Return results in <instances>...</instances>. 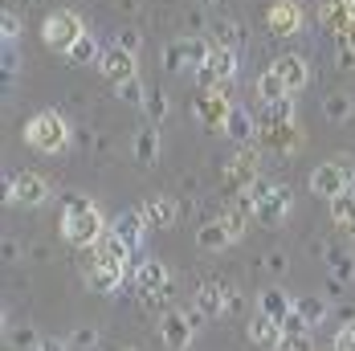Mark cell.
Here are the masks:
<instances>
[{"instance_id":"cell-17","label":"cell","mask_w":355,"mask_h":351,"mask_svg":"<svg viewBox=\"0 0 355 351\" xmlns=\"http://www.w3.org/2000/svg\"><path fill=\"white\" fill-rule=\"evenodd\" d=\"M192 327H188V318H184V311H168V315H159V339L168 343L172 351H184L188 343H192Z\"/></svg>"},{"instance_id":"cell-25","label":"cell","mask_w":355,"mask_h":351,"mask_svg":"<svg viewBox=\"0 0 355 351\" xmlns=\"http://www.w3.org/2000/svg\"><path fill=\"white\" fill-rule=\"evenodd\" d=\"M331 229H335L339 237H355V192L331 200Z\"/></svg>"},{"instance_id":"cell-50","label":"cell","mask_w":355,"mask_h":351,"mask_svg":"<svg viewBox=\"0 0 355 351\" xmlns=\"http://www.w3.org/2000/svg\"><path fill=\"white\" fill-rule=\"evenodd\" d=\"M196 4H200V8H216V0H196Z\"/></svg>"},{"instance_id":"cell-7","label":"cell","mask_w":355,"mask_h":351,"mask_svg":"<svg viewBox=\"0 0 355 351\" xmlns=\"http://www.w3.org/2000/svg\"><path fill=\"white\" fill-rule=\"evenodd\" d=\"M4 196H8V205H17V209H41V205L49 200V180L37 176V172H17L4 184Z\"/></svg>"},{"instance_id":"cell-21","label":"cell","mask_w":355,"mask_h":351,"mask_svg":"<svg viewBox=\"0 0 355 351\" xmlns=\"http://www.w3.org/2000/svg\"><path fill=\"white\" fill-rule=\"evenodd\" d=\"M225 135L237 143H257V123H253V114H249L245 106L233 103V110H229V119H225Z\"/></svg>"},{"instance_id":"cell-22","label":"cell","mask_w":355,"mask_h":351,"mask_svg":"<svg viewBox=\"0 0 355 351\" xmlns=\"http://www.w3.org/2000/svg\"><path fill=\"white\" fill-rule=\"evenodd\" d=\"M196 246L209 249V253H220V249L237 246V237H233V233H229V225L216 216V221H205V225L196 229Z\"/></svg>"},{"instance_id":"cell-36","label":"cell","mask_w":355,"mask_h":351,"mask_svg":"<svg viewBox=\"0 0 355 351\" xmlns=\"http://www.w3.org/2000/svg\"><path fill=\"white\" fill-rule=\"evenodd\" d=\"M114 94H119L127 106H143V103H147V86H143L139 78H127V82H119V86H114Z\"/></svg>"},{"instance_id":"cell-39","label":"cell","mask_w":355,"mask_h":351,"mask_svg":"<svg viewBox=\"0 0 355 351\" xmlns=\"http://www.w3.org/2000/svg\"><path fill=\"white\" fill-rule=\"evenodd\" d=\"M220 221L229 225V233H233L237 241L245 237V225H249V216H245V212H241V209H229V212H225V216H220Z\"/></svg>"},{"instance_id":"cell-18","label":"cell","mask_w":355,"mask_h":351,"mask_svg":"<svg viewBox=\"0 0 355 351\" xmlns=\"http://www.w3.org/2000/svg\"><path fill=\"white\" fill-rule=\"evenodd\" d=\"M110 233H114L119 241H127L131 249H139L143 233H147V216H143L139 209H127V212H119V216H114V225H110Z\"/></svg>"},{"instance_id":"cell-51","label":"cell","mask_w":355,"mask_h":351,"mask_svg":"<svg viewBox=\"0 0 355 351\" xmlns=\"http://www.w3.org/2000/svg\"><path fill=\"white\" fill-rule=\"evenodd\" d=\"M347 8H352V21H355V0H347Z\"/></svg>"},{"instance_id":"cell-14","label":"cell","mask_w":355,"mask_h":351,"mask_svg":"<svg viewBox=\"0 0 355 351\" xmlns=\"http://www.w3.org/2000/svg\"><path fill=\"white\" fill-rule=\"evenodd\" d=\"M245 335H249V343H253V348H266V351H278V348H282V339H286L282 323H278V318H270V315H261V311L245 323Z\"/></svg>"},{"instance_id":"cell-20","label":"cell","mask_w":355,"mask_h":351,"mask_svg":"<svg viewBox=\"0 0 355 351\" xmlns=\"http://www.w3.org/2000/svg\"><path fill=\"white\" fill-rule=\"evenodd\" d=\"M196 307L209 318L229 315V286H220V282H200V286H196Z\"/></svg>"},{"instance_id":"cell-24","label":"cell","mask_w":355,"mask_h":351,"mask_svg":"<svg viewBox=\"0 0 355 351\" xmlns=\"http://www.w3.org/2000/svg\"><path fill=\"white\" fill-rule=\"evenodd\" d=\"M257 311L282 323V318L290 315V311H294V298L286 294L282 286H270V290H261V294H257Z\"/></svg>"},{"instance_id":"cell-19","label":"cell","mask_w":355,"mask_h":351,"mask_svg":"<svg viewBox=\"0 0 355 351\" xmlns=\"http://www.w3.org/2000/svg\"><path fill=\"white\" fill-rule=\"evenodd\" d=\"M139 212L147 216V225H151V229H168V225H176L180 205L172 200V196H147V200L139 205Z\"/></svg>"},{"instance_id":"cell-26","label":"cell","mask_w":355,"mask_h":351,"mask_svg":"<svg viewBox=\"0 0 355 351\" xmlns=\"http://www.w3.org/2000/svg\"><path fill=\"white\" fill-rule=\"evenodd\" d=\"M216 41L213 37H184V58H188V74L205 70L209 66V58H213Z\"/></svg>"},{"instance_id":"cell-46","label":"cell","mask_w":355,"mask_h":351,"mask_svg":"<svg viewBox=\"0 0 355 351\" xmlns=\"http://www.w3.org/2000/svg\"><path fill=\"white\" fill-rule=\"evenodd\" d=\"M266 270H270V274H286V253L282 249H270V253H266Z\"/></svg>"},{"instance_id":"cell-29","label":"cell","mask_w":355,"mask_h":351,"mask_svg":"<svg viewBox=\"0 0 355 351\" xmlns=\"http://www.w3.org/2000/svg\"><path fill=\"white\" fill-rule=\"evenodd\" d=\"M257 99H261V106H274V103H282V99H290L286 86H282V78L274 74V66L257 74Z\"/></svg>"},{"instance_id":"cell-38","label":"cell","mask_w":355,"mask_h":351,"mask_svg":"<svg viewBox=\"0 0 355 351\" xmlns=\"http://www.w3.org/2000/svg\"><path fill=\"white\" fill-rule=\"evenodd\" d=\"M0 37H4V45H17L21 41V17L12 8H4V17H0Z\"/></svg>"},{"instance_id":"cell-30","label":"cell","mask_w":355,"mask_h":351,"mask_svg":"<svg viewBox=\"0 0 355 351\" xmlns=\"http://www.w3.org/2000/svg\"><path fill=\"white\" fill-rule=\"evenodd\" d=\"M213 41L220 45V49H237L241 41H245V25L241 21H229V17H220L213 25Z\"/></svg>"},{"instance_id":"cell-42","label":"cell","mask_w":355,"mask_h":351,"mask_svg":"<svg viewBox=\"0 0 355 351\" xmlns=\"http://www.w3.org/2000/svg\"><path fill=\"white\" fill-rule=\"evenodd\" d=\"M94 343H98V331H94V327H78L73 339H70V348H82V351H90Z\"/></svg>"},{"instance_id":"cell-28","label":"cell","mask_w":355,"mask_h":351,"mask_svg":"<svg viewBox=\"0 0 355 351\" xmlns=\"http://www.w3.org/2000/svg\"><path fill=\"white\" fill-rule=\"evenodd\" d=\"M131 151H135V160H139L143 168H151V164L159 160V131H155V127H143V131H135Z\"/></svg>"},{"instance_id":"cell-13","label":"cell","mask_w":355,"mask_h":351,"mask_svg":"<svg viewBox=\"0 0 355 351\" xmlns=\"http://www.w3.org/2000/svg\"><path fill=\"white\" fill-rule=\"evenodd\" d=\"M274 74L282 78L286 94L294 99L298 90H306V82H311V62L306 58H298V53H282L278 62H274Z\"/></svg>"},{"instance_id":"cell-2","label":"cell","mask_w":355,"mask_h":351,"mask_svg":"<svg viewBox=\"0 0 355 351\" xmlns=\"http://www.w3.org/2000/svg\"><path fill=\"white\" fill-rule=\"evenodd\" d=\"M355 184V160L352 155H335V160H327L319 164L315 172H311V192L319 196V200H339V196H347Z\"/></svg>"},{"instance_id":"cell-11","label":"cell","mask_w":355,"mask_h":351,"mask_svg":"<svg viewBox=\"0 0 355 351\" xmlns=\"http://www.w3.org/2000/svg\"><path fill=\"white\" fill-rule=\"evenodd\" d=\"M135 294H172V270L155 257L135 266Z\"/></svg>"},{"instance_id":"cell-12","label":"cell","mask_w":355,"mask_h":351,"mask_svg":"<svg viewBox=\"0 0 355 351\" xmlns=\"http://www.w3.org/2000/svg\"><path fill=\"white\" fill-rule=\"evenodd\" d=\"M123 278H127V270H119V266H103V262H94V257L82 253V282H86L94 294H110V290H119V282Z\"/></svg>"},{"instance_id":"cell-37","label":"cell","mask_w":355,"mask_h":351,"mask_svg":"<svg viewBox=\"0 0 355 351\" xmlns=\"http://www.w3.org/2000/svg\"><path fill=\"white\" fill-rule=\"evenodd\" d=\"M8 343H12L17 351H37V348H41V339H37V331H33V327H25V323H21V327H12V335H8Z\"/></svg>"},{"instance_id":"cell-32","label":"cell","mask_w":355,"mask_h":351,"mask_svg":"<svg viewBox=\"0 0 355 351\" xmlns=\"http://www.w3.org/2000/svg\"><path fill=\"white\" fill-rule=\"evenodd\" d=\"M143 110H147L151 127H159V123L172 114V103H168V94H164V90H147V103H143Z\"/></svg>"},{"instance_id":"cell-27","label":"cell","mask_w":355,"mask_h":351,"mask_svg":"<svg viewBox=\"0 0 355 351\" xmlns=\"http://www.w3.org/2000/svg\"><path fill=\"white\" fill-rule=\"evenodd\" d=\"M327 270H331V282H339V286H347V282H355V253H347V249H327Z\"/></svg>"},{"instance_id":"cell-49","label":"cell","mask_w":355,"mask_h":351,"mask_svg":"<svg viewBox=\"0 0 355 351\" xmlns=\"http://www.w3.org/2000/svg\"><path fill=\"white\" fill-rule=\"evenodd\" d=\"M37 351H70V343H62V339H41Z\"/></svg>"},{"instance_id":"cell-8","label":"cell","mask_w":355,"mask_h":351,"mask_svg":"<svg viewBox=\"0 0 355 351\" xmlns=\"http://www.w3.org/2000/svg\"><path fill=\"white\" fill-rule=\"evenodd\" d=\"M261 147L257 143H241V147H233V160H229V188L233 192H245L253 180H261L257 168H261Z\"/></svg>"},{"instance_id":"cell-31","label":"cell","mask_w":355,"mask_h":351,"mask_svg":"<svg viewBox=\"0 0 355 351\" xmlns=\"http://www.w3.org/2000/svg\"><path fill=\"white\" fill-rule=\"evenodd\" d=\"M322 114H327L331 123H347L355 114V99L343 94V90H339V94H327V99H322Z\"/></svg>"},{"instance_id":"cell-10","label":"cell","mask_w":355,"mask_h":351,"mask_svg":"<svg viewBox=\"0 0 355 351\" xmlns=\"http://www.w3.org/2000/svg\"><path fill=\"white\" fill-rule=\"evenodd\" d=\"M290 205H294V192L286 184H270L266 196L257 200V216L253 221H261L266 229H274V225H282L286 216H290Z\"/></svg>"},{"instance_id":"cell-6","label":"cell","mask_w":355,"mask_h":351,"mask_svg":"<svg viewBox=\"0 0 355 351\" xmlns=\"http://www.w3.org/2000/svg\"><path fill=\"white\" fill-rule=\"evenodd\" d=\"M302 127L290 119V123H261L257 127V147L266 151V155H294V151H302Z\"/></svg>"},{"instance_id":"cell-48","label":"cell","mask_w":355,"mask_h":351,"mask_svg":"<svg viewBox=\"0 0 355 351\" xmlns=\"http://www.w3.org/2000/svg\"><path fill=\"white\" fill-rule=\"evenodd\" d=\"M245 311V298H241V290H229V315H241Z\"/></svg>"},{"instance_id":"cell-33","label":"cell","mask_w":355,"mask_h":351,"mask_svg":"<svg viewBox=\"0 0 355 351\" xmlns=\"http://www.w3.org/2000/svg\"><path fill=\"white\" fill-rule=\"evenodd\" d=\"M66 58H70L73 66H90V62H103V53H98V41H94L90 33L82 37V41L73 45V49L66 53Z\"/></svg>"},{"instance_id":"cell-34","label":"cell","mask_w":355,"mask_h":351,"mask_svg":"<svg viewBox=\"0 0 355 351\" xmlns=\"http://www.w3.org/2000/svg\"><path fill=\"white\" fill-rule=\"evenodd\" d=\"M159 62H164V70H168V74H188L184 41H168V45H164V53H159Z\"/></svg>"},{"instance_id":"cell-47","label":"cell","mask_w":355,"mask_h":351,"mask_svg":"<svg viewBox=\"0 0 355 351\" xmlns=\"http://www.w3.org/2000/svg\"><path fill=\"white\" fill-rule=\"evenodd\" d=\"M184 318H188V327H192V331H200V327H205V311H200V307H196V302H192V307H184Z\"/></svg>"},{"instance_id":"cell-3","label":"cell","mask_w":355,"mask_h":351,"mask_svg":"<svg viewBox=\"0 0 355 351\" xmlns=\"http://www.w3.org/2000/svg\"><path fill=\"white\" fill-rule=\"evenodd\" d=\"M25 143H29L33 151L58 155V151H66V143H70V123H66L58 110H41V114H33V119L25 123Z\"/></svg>"},{"instance_id":"cell-16","label":"cell","mask_w":355,"mask_h":351,"mask_svg":"<svg viewBox=\"0 0 355 351\" xmlns=\"http://www.w3.org/2000/svg\"><path fill=\"white\" fill-rule=\"evenodd\" d=\"M131 253H135V249L127 246V241H119L110 229H107V237H103L94 249H86V257H94V262H103V266H119V270L131 266Z\"/></svg>"},{"instance_id":"cell-43","label":"cell","mask_w":355,"mask_h":351,"mask_svg":"<svg viewBox=\"0 0 355 351\" xmlns=\"http://www.w3.org/2000/svg\"><path fill=\"white\" fill-rule=\"evenodd\" d=\"M278 351H315V339L311 335H286Z\"/></svg>"},{"instance_id":"cell-1","label":"cell","mask_w":355,"mask_h":351,"mask_svg":"<svg viewBox=\"0 0 355 351\" xmlns=\"http://www.w3.org/2000/svg\"><path fill=\"white\" fill-rule=\"evenodd\" d=\"M62 237L70 241L73 249H94L103 237H107V225H103V212L94 209L90 196L82 192H66V209H62Z\"/></svg>"},{"instance_id":"cell-5","label":"cell","mask_w":355,"mask_h":351,"mask_svg":"<svg viewBox=\"0 0 355 351\" xmlns=\"http://www.w3.org/2000/svg\"><path fill=\"white\" fill-rule=\"evenodd\" d=\"M233 86H237V82H220L216 90H200V94H196V106H192L196 123H205V127H213V131H225V119H229V110H233Z\"/></svg>"},{"instance_id":"cell-35","label":"cell","mask_w":355,"mask_h":351,"mask_svg":"<svg viewBox=\"0 0 355 351\" xmlns=\"http://www.w3.org/2000/svg\"><path fill=\"white\" fill-rule=\"evenodd\" d=\"M294 311L306 318L311 327H319L322 318H327V302H322V298H315V294H306V298H298V302H294Z\"/></svg>"},{"instance_id":"cell-9","label":"cell","mask_w":355,"mask_h":351,"mask_svg":"<svg viewBox=\"0 0 355 351\" xmlns=\"http://www.w3.org/2000/svg\"><path fill=\"white\" fill-rule=\"evenodd\" d=\"M266 29L278 37V41L298 37V29H302V4L298 0H274L270 12H266Z\"/></svg>"},{"instance_id":"cell-23","label":"cell","mask_w":355,"mask_h":351,"mask_svg":"<svg viewBox=\"0 0 355 351\" xmlns=\"http://www.w3.org/2000/svg\"><path fill=\"white\" fill-rule=\"evenodd\" d=\"M319 21H322V29H331V37H343V33L355 25V21H352V8H347V0H322Z\"/></svg>"},{"instance_id":"cell-4","label":"cell","mask_w":355,"mask_h":351,"mask_svg":"<svg viewBox=\"0 0 355 351\" xmlns=\"http://www.w3.org/2000/svg\"><path fill=\"white\" fill-rule=\"evenodd\" d=\"M82 37H86V25H82V17L70 12V8L49 12V17H45V25H41V41H45L53 53H70Z\"/></svg>"},{"instance_id":"cell-45","label":"cell","mask_w":355,"mask_h":351,"mask_svg":"<svg viewBox=\"0 0 355 351\" xmlns=\"http://www.w3.org/2000/svg\"><path fill=\"white\" fill-rule=\"evenodd\" d=\"M335 66L339 70H355V45H335Z\"/></svg>"},{"instance_id":"cell-52","label":"cell","mask_w":355,"mask_h":351,"mask_svg":"<svg viewBox=\"0 0 355 351\" xmlns=\"http://www.w3.org/2000/svg\"><path fill=\"white\" fill-rule=\"evenodd\" d=\"M119 351H139V348H119Z\"/></svg>"},{"instance_id":"cell-41","label":"cell","mask_w":355,"mask_h":351,"mask_svg":"<svg viewBox=\"0 0 355 351\" xmlns=\"http://www.w3.org/2000/svg\"><path fill=\"white\" fill-rule=\"evenodd\" d=\"M282 331L286 335H311V323L298 315V311H290V315L282 318Z\"/></svg>"},{"instance_id":"cell-15","label":"cell","mask_w":355,"mask_h":351,"mask_svg":"<svg viewBox=\"0 0 355 351\" xmlns=\"http://www.w3.org/2000/svg\"><path fill=\"white\" fill-rule=\"evenodd\" d=\"M103 78L107 82H127V78H139V66H135V53H127V49H119V45H110L107 53H103Z\"/></svg>"},{"instance_id":"cell-40","label":"cell","mask_w":355,"mask_h":351,"mask_svg":"<svg viewBox=\"0 0 355 351\" xmlns=\"http://www.w3.org/2000/svg\"><path fill=\"white\" fill-rule=\"evenodd\" d=\"M335 351H355V318H347L335 335Z\"/></svg>"},{"instance_id":"cell-44","label":"cell","mask_w":355,"mask_h":351,"mask_svg":"<svg viewBox=\"0 0 355 351\" xmlns=\"http://www.w3.org/2000/svg\"><path fill=\"white\" fill-rule=\"evenodd\" d=\"M139 41H143V37L135 33V29H119V37H114V45H119V49H127V53H139Z\"/></svg>"}]
</instances>
